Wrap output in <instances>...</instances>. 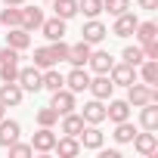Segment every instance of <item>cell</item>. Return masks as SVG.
Here are the masks:
<instances>
[{"label": "cell", "mask_w": 158, "mask_h": 158, "mask_svg": "<svg viewBox=\"0 0 158 158\" xmlns=\"http://www.w3.org/2000/svg\"><path fill=\"white\" fill-rule=\"evenodd\" d=\"M22 87H19V81H3V87H0V102H3L6 109L10 106H19L22 102Z\"/></svg>", "instance_id": "ba28073f"}, {"label": "cell", "mask_w": 158, "mask_h": 158, "mask_svg": "<svg viewBox=\"0 0 158 158\" xmlns=\"http://www.w3.org/2000/svg\"><path fill=\"white\" fill-rule=\"evenodd\" d=\"M53 152H59L62 158H74L77 152H81V143H77V136H62V139H56Z\"/></svg>", "instance_id": "ffe728a7"}, {"label": "cell", "mask_w": 158, "mask_h": 158, "mask_svg": "<svg viewBox=\"0 0 158 158\" xmlns=\"http://www.w3.org/2000/svg\"><path fill=\"white\" fill-rule=\"evenodd\" d=\"M112 136H115L118 143H130V139L136 136V127H133L130 121H118V124H115V133H112Z\"/></svg>", "instance_id": "83f0119b"}, {"label": "cell", "mask_w": 158, "mask_h": 158, "mask_svg": "<svg viewBox=\"0 0 158 158\" xmlns=\"http://www.w3.org/2000/svg\"><path fill=\"white\" fill-rule=\"evenodd\" d=\"M81 130H84V118L81 115H74V112H65L62 115V133L65 136H77Z\"/></svg>", "instance_id": "603a6c76"}, {"label": "cell", "mask_w": 158, "mask_h": 158, "mask_svg": "<svg viewBox=\"0 0 158 158\" xmlns=\"http://www.w3.org/2000/svg\"><path fill=\"white\" fill-rule=\"evenodd\" d=\"M31 44V37H28V31L25 28H10V34H6V47H13V50H25Z\"/></svg>", "instance_id": "cb8c5ba5"}, {"label": "cell", "mask_w": 158, "mask_h": 158, "mask_svg": "<svg viewBox=\"0 0 158 158\" xmlns=\"http://www.w3.org/2000/svg\"><path fill=\"white\" fill-rule=\"evenodd\" d=\"M106 118L115 121V124H118V121H127V118H130V102H127V99H112V102L106 106Z\"/></svg>", "instance_id": "4fadbf2b"}, {"label": "cell", "mask_w": 158, "mask_h": 158, "mask_svg": "<svg viewBox=\"0 0 158 158\" xmlns=\"http://www.w3.org/2000/svg\"><path fill=\"white\" fill-rule=\"evenodd\" d=\"M90 44L87 40H81V44H74V47H68V62L71 65H77V68H84L87 65V59H90Z\"/></svg>", "instance_id": "e0dca14e"}, {"label": "cell", "mask_w": 158, "mask_h": 158, "mask_svg": "<svg viewBox=\"0 0 158 158\" xmlns=\"http://www.w3.org/2000/svg\"><path fill=\"white\" fill-rule=\"evenodd\" d=\"M40 68L37 65H31V68H19V77H16V81H19V87L22 90H28V93H37V90H44L40 87Z\"/></svg>", "instance_id": "3957f363"}, {"label": "cell", "mask_w": 158, "mask_h": 158, "mask_svg": "<svg viewBox=\"0 0 158 158\" xmlns=\"http://www.w3.org/2000/svg\"><path fill=\"white\" fill-rule=\"evenodd\" d=\"M40 87H44V90H50V93H53V90H62V87H65V77L50 65V68L40 74Z\"/></svg>", "instance_id": "7402d4cb"}, {"label": "cell", "mask_w": 158, "mask_h": 158, "mask_svg": "<svg viewBox=\"0 0 158 158\" xmlns=\"http://www.w3.org/2000/svg\"><path fill=\"white\" fill-rule=\"evenodd\" d=\"M127 10H130V0H102V13L109 16H121Z\"/></svg>", "instance_id": "4dcf8cb0"}, {"label": "cell", "mask_w": 158, "mask_h": 158, "mask_svg": "<svg viewBox=\"0 0 158 158\" xmlns=\"http://www.w3.org/2000/svg\"><path fill=\"white\" fill-rule=\"evenodd\" d=\"M87 84H90V74H87L84 68H77V65H74V68L68 71V77H65V87H68L71 93H84Z\"/></svg>", "instance_id": "52a82bcc"}, {"label": "cell", "mask_w": 158, "mask_h": 158, "mask_svg": "<svg viewBox=\"0 0 158 158\" xmlns=\"http://www.w3.org/2000/svg\"><path fill=\"white\" fill-rule=\"evenodd\" d=\"M34 118H37V124H40V127H53V124L59 121V115H56V109H53V106H47V109H40V112H37Z\"/></svg>", "instance_id": "836d02e7"}, {"label": "cell", "mask_w": 158, "mask_h": 158, "mask_svg": "<svg viewBox=\"0 0 158 158\" xmlns=\"http://www.w3.org/2000/svg\"><path fill=\"white\" fill-rule=\"evenodd\" d=\"M87 90L93 93V99H109L112 90H115V84H112V77H109V74H96V77H90Z\"/></svg>", "instance_id": "277c9868"}, {"label": "cell", "mask_w": 158, "mask_h": 158, "mask_svg": "<svg viewBox=\"0 0 158 158\" xmlns=\"http://www.w3.org/2000/svg\"><path fill=\"white\" fill-rule=\"evenodd\" d=\"M50 106L56 109V115L74 112V93H71L68 87H62V90H53V102H50Z\"/></svg>", "instance_id": "8992f818"}, {"label": "cell", "mask_w": 158, "mask_h": 158, "mask_svg": "<svg viewBox=\"0 0 158 158\" xmlns=\"http://www.w3.org/2000/svg\"><path fill=\"white\" fill-rule=\"evenodd\" d=\"M22 22V10L19 6H6L3 13H0V25H6V28H19Z\"/></svg>", "instance_id": "f1b7e54d"}, {"label": "cell", "mask_w": 158, "mask_h": 158, "mask_svg": "<svg viewBox=\"0 0 158 158\" xmlns=\"http://www.w3.org/2000/svg\"><path fill=\"white\" fill-rule=\"evenodd\" d=\"M127 102L133 106V109H139V106H146V102H158V90L155 87H149V84H130L127 87Z\"/></svg>", "instance_id": "6da1fadb"}, {"label": "cell", "mask_w": 158, "mask_h": 158, "mask_svg": "<svg viewBox=\"0 0 158 158\" xmlns=\"http://www.w3.org/2000/svg\"><path fill=\"white\" fill-rule=\"evenodd\" d=\"M121 59H124L127 65H133V68H136V65H139V62H143L146 56H143V47H124V53H121Z\"/></svg>", "instance_id": "d6a6232c"}, {"label": "cell", "mask_w": 158, "mask_h": 158, "mask_svg": "<svg viewBox=\"0 0 158 158\" xmlns=\"http://www.w3.org/2000/svg\"><path fill=\"white\" fill-rule=\"evenodd\" d=\"M3 112H6V106H3V102H0V118H3Z\"/></svg>", "instance_id": "ab89813d"}, {"label": "cell", "mask_w": 158, "mask_h": 158, "mask_svg": "<svg viewBox=\"0 0 158 158\" xmlns=\"http://www.w3.org/2000/svg\"><path fill=\"white\" fill-rule=\"evenodd\" d=\"M19 133H22L19 121H6V118H0V146H3V149H6L10 143H16Z\"/></svg>", "instance_id": "2e32d148"}, {"label": "cell", "mask_w": 158, "mask_h": 158, "mask_svg": "<svg viewBox=\"0 0 158 158\" xmlns=\"http://www.w3.org/2000/svg\"><path fill=\"white\" fill-rule=\"evenodd\" d=\"M0 77L3 81H16L19 77V62H0Z\"/></svg>", "instance_id": "8d00e7d4"}, {"label": "cell", "mask_w": 158, "mask_h": 158, "mask_svg": "<svg viewBox=\"0 0 158 158\" xmlns=\"http://www.w3.org/2000/svg\"><path fill=\"white\" fill-rule=\"evenodd\" d=\"M81 118H84V124H102V121H106V106H102V99H90V102L84 106Z\"/></svg>", "instance_id": "30bf717a"}, {"label": "cell", "mask_w": 158, "mask_h": 158, "mask_svg": "<svg viewBox=\"0 0 158 158\" xmlns=\"http://www.w3.org/2000/svg\"><path fill=\"white\" fill-rule=\"evenodd\" d=\"M81 34H84L81 40H87V44L93 47V44H99V40H102V37H106L109 31H106V25H102L99 19H90V22L84 25V31H81Z\"/></svg>", "instance_id": "9a60e30c"}, {"label": "cell", "mask_w": 158, "mask_h": 158, "mask_svg": "<svg viewBox=\"0 0 158 158\" xmlns=\"http://www.w3.org/2000/svg\"><path fill=\"white\" fill-rule=\"evenodd\" d=\"M133 149L139 152V155H155L158 152V136H155V130H146V133H136L133 139Z\"/></svg>", "instance_id": "5b68a950"}, {"label": "cell", "mask_w": 158, "mask_h": 158, "mask_svg": "<svg viewBox=\"0 0 158 158\" xmlns=\"http://www.w3.org/2000/svg\"><path fill=\"white\" fill-rule=\"evenodd\" d=\"M109 77H112V84H115V87H130V84L136 81V68L127 65V62H118V65L109 68Z\"/></svg>", "instance_id": "7a4b0ae2"}, {"label": "cell", "mask_w": 158, "mask_h": 158, "mask_svg": "<svg viewBox=\"0 0 158 158\" xmlns=\"http://www.w3.org/2000/svg\"><path fill=\"white\" fill-rule=\"evenodd\" d=\"M6 149H10V155H13V158H28V155L34 152V149H31V143H19V139H16V143H10Z\"/></svg>", "instance_id": "e575fe53"}, {"label": "cell", "mask_w": 158, "mask_h": 158, "mask_svg": "<svg viewBox=\"0 0 158 158\" xmlns=\"http://www.w3.org/2000/svg\"><path fill=\"white\" fill-rule=\"evenodd\" d=\"M53 10H56V16L59 19H71L74 13H77V0H53Z\"/></svg>", "instance_id": "4316f807"}, {"label": "cell", "mask_w": 158, "mask_h": 158, "mask_svg": "<svg viewBox=\"0 0 158 158\" xmlns=\"http://www.w3.org/2000/svg\"><path fill=\"white\" fill-rule=\"evenodd\" d=\"M77 143H81V149H102V130L96 124H90L77 133Z\"/></svg>", "instance_id": "9c48e42d"}, {"label": "cell", "mask_w": 158, "mask_h": 158, "mask_svg": "<svg viewBox=\"0 0 158 158\" xmlns=\"http://www.w3.org/2000/svg\"><path fill=\"white\" fill-rule=\"evenodd\" d=\"M133 28H136V16H133V13H121V16H115V28H112V34H118V37H130Z\"/></svg>", "instance_id": "5bb4252c"}, {"label": "cell", "mask_w": 158, "mask_h": 158, "mask_svg": "<svg viewBox=\"0 0 158 158\" xmlns=\"http://www.w3.org/2000/svg\"><path fill=\"white\" fill-rule=\"evenodd\" d=\"M136 68H139L143 84H149V87H155V84H158V59H143Z\"/></svg>", "instance_id": "d6986e66"}, {"label": "cell", "mask_w": 158, "mask_h": 158, "mask_svg": "<svg viewBox=\"0 0 158 158\" xmlns=\"http://www.w3.org/2000/svg\"><path fill=\"white\" fill-rule=\"evenodd\" d=\"M3 3H6V6H22L25 0H3Z\"/></svg>", "instance_id": "f35d334b"}, {"label": "cell", "mask_w": 158, "mask_h": 158, "mask_svg": "<svg viewBox=\"0 0 158 158\" xmlns=\"http://www.w3.org/2000/svg\"><path fill=\"white\" fill-rule=\"evenodd\" d=\"M50 53H53L56 62H65V59H68V44H65V40H53V44H50Z\"/></svg>", "instance_id": "d590c367"}, {"label": "cell", "mask_w": 158, "mask_h": 158, "mask_svg": "<svg viewBox=\"0 0 158 158\" xmlns=\"http://www.w3.org/2000/svg\"><path fill=\"white\" fill-rule=\"evenodd\" d=\"M139 109H143V115H139L143 127H146V130H158V102H146V106H139Z\"/></svg>", "instance_id": "d4e9b609"}, {"label": "cell", "mask_w": 158, "mask_h": 158, "mask_svg": "<svg viewBox=\"0 0 158 158\" xmlns=\"http://www.w3.org/2000/svg\"><path fill=\"white\" fill-rule=\"evenodd\" d=\"M40 31H44L47 40H62V34H65V19H59V16L44 19V22H40Z\"/></svg>", "instance_id": "7c38bea8"}, {"label": "cell", "mask_w": 158, "mask_h": 158, "mask_svg": "<svg viewBox=\"0 0 158 158\" xmlns=\"http://www.w3.org/2000/svg\"><path fill=\"white\" fill-rule=\"evenodd\" d=\"M136 3H139V10H155L158 0H136Z\"/></svg>", "instance_id": "74e56055"}, {"label": "cell", "mask_w": 158, "mask_h": 158, "mask_svg": "<svg viewBox=\"0 0 158 158\" xmlns=\"http://www.w3.org/2000/svg\"><path fill=\"white\" fill-rule=\"evenodd\" d=\"M40 22H44V13H40L37 6H25V10H22V22H19V28L34 31V28H40Z\"/></svg>", "instance_id": "44dd1931"}, {"label": "cell", "mask_w": 158, "mask_h": 158, "mask_svg": "<svg viewBox=\"0 0 158 158\" xmlns=\"http://www.w3.org/2000/svg\"><path fill=\"white\" fill-rule=\"evenodd\" d=\"M77 13H84L87 19H96L102 13V0H77Z\"/></svg>", "instance_id": "f546056e"}, {"label": "cell", "mask_w": 158, "mask_h": 158, "mask_svg": "<svg viewBox=\"0 0 158 158\" xmlns=\"http://www.w3.org/2000/svg\"><path fill=\"white\" fill-rule=\"evenodd\" d=\"M53 146H56V133H53L50 127H40V130L31 136V149H34V152H53Z\"/></svg>", "instance_id": "8fae6325"}, {"label": "cell", "mask_w": 158, "mask_h": 158, "mask_svg": "<svg viewBox=\"0 0 158 158\" xmlns=\"http://www.w3.org/2000/svg\"><path fill=\"white\" fill-rule=\"evenodd\" d=\"M34 65H37V68H50V65H56L50 47H37V50H34Z\"/></svg>", "instance_id": "1f68e13d"}, {"label": "cell", "mask_w": 158, "mask_h": 158, "mask_svg": "<svg viewBox=\"0 0 158 158\" xmlns=\"http://www.w3.org/2000/svg\"><path fill=\"white\" fill-rule=\"evenodd\" d=\"M133 34L139 37V44H149V40H158V25H155V22H136Z\"/></svg>", "instance_id": "484cf974"}, {"label": "cell", "mask_w": 158, "mask_h": 158, "mask_svg": "<svg viewBox=\"0 0 158 158\" xmlns=\"http://www.w3.org/2000/svg\"><path fill=\"white\" fill-rule=\"evenodd\" d=\"M87 65H90V68H93L96 74H109V68H112L115 62H112V56H109L106 50H96V53H90Z\"/></svg>", "instance_id": "ac0fdd59"}]
</instances>
